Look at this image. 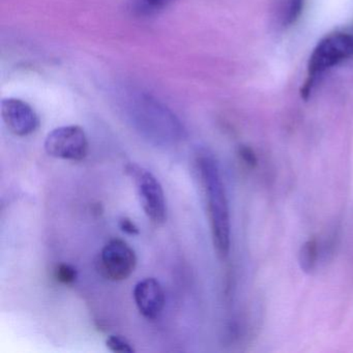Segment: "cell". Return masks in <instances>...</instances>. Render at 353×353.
I'll list each match as a JSON object with an SVG mask.
<instances>
[{
  "mask_svg": "<svg viewBox=\"0 0 353 353\" xmlns=\"http://www.w3.org/2000/svg\"><path fill=\"white\" fill-rule=\"evenodd\" d=\"M205 193L212 241L219 257L226 258L230 250V216L224 183L216 162L210 157L198 161Z\"/></svg>",
  "mask_w": 353,
  "mask_h": 353,
  "instance_id": "cell-1",
  "label": "cell"
},
{
  "mask_svg": "<svg viewBox=\"0 0 353 353\" xmlns=\"http://www.w3.org/2000/svg\"><path fill=\"white\" fill-rule=\"evenodd\" d=\"M352 57V34L336 32L320 41L310 57L309 65H307L309 79L301 90L303 98H307V94L311 92L317 76L321 75L330 68Z\"/></svg>",
  "mask_w": 353,
  "mask_h": 353,
  "instance_id": "cell-2",
  "label": "cell"
},
{
  "mask_svg": "<svg viewBox=\"0 0 353 353\" xmlns=\"http://www.w3.org/2000/svg\"><path fill=\"white\" fill-rule=\"evenodd\" d=\"M125 172L133 179L144 212L156 225L164 224L167 218L166 200L162 185L150 171L137 164H129Z\"/></svg>",
  "mask_w": 353,
  "mask_h": 353,
  "instance_id": "cell-3",
  "label": "cell"
},
{
  "mask_svg": "<svg viewBox=\"0 0 353 353\" xmlns=\"http://www.w3.org/2000/svg\"><path fill=\"white\" fill-rule=\"evenodd\" d=\"M45 150L53 158L82 161L88 152L85 132L78 125L57 128L47 135Z\"/></svg>",
  "mask_w": 353,
  "mask_h": 353,
  "instance_id": "cell-4",
  "label": "cell"
},
{
  "mask_svg": "<svg viewBox=\"0 0 353 353\" xmlns=\"http://www.w3.org/2000/svg\"><path fill=\"white\" fill-rule=\"evenodd\" d=\"M137 265L135 251L121 239L109 241L101 253V268L111 281H123L129 278Z\"/></svg>",
  "mask_w": 353,
  "mask_h": 353,
  "instance_id": "cell-5",
  "label": "cell"
},
{
  "mask_svg": "<svg viewBox=\"0 0 353 353\" xmlns=\"http://www.w3.org/2000/svg\"><path fill=\"white\" fill-rule=\"evenodd\" d=\"M1 117L8 129L20 137L34 133L40 125V119L34 108L19 99H3Z\"/></svg>",
  "mask_w": 353,
  "mask_h": 353,
  "instance_id": "cell-6",
  "label": "cell"
},
{
  "mask_svg": "<svg viewBox=\"0 0 353 353\" xmlns=\"http://www.w3.org/2000/svg\"><path fill=\"white\" fill-rule=\"evenodd\" d=\"M134 299L140 313L148 319H157L165 305V293L162 285L154 278L144 279L134 288Z\"/></svg>",
  "mask_w": 353,
  "mask_h": 353,
  "instance_id": "cell-7",
  "label": "cell"
},
{
  "mask_svg": "<svg viewBox=\"0 0 353 353\" xmlns=\"http://www.w3.org/2000/svg\"><path fill=\"white\" fill-rule=\"evenodd\" d=\"M319 255V245L317 239H312L305 241L299 251V264L305 272H312L317 263Z\"/></svg>",
  "mask_w": 353,
  "mask_h": 353,
  "instance_id": "cell-8",
  "label": "cell"
},
{
  "mask_svg": "<svg viewBox=\"0 0 353 353\" xmlns=\"http://www.w3.org/2000/svg\"><path fill=\"white\" fill-rule=\"evenodd\" d=\"M173 0H134L136 11L142 15H152L166 8Z\"/></svg>",
  "mask_w": 353,
  "mask_h": 353,
  "instance_id": "cell-9",
  "label": "cell"
},
{
  "mask_svg": "<svg viewBox=\"0 0 353 353\" xmlns=\"http://www.w3.org/2000/svg\"><path fill=\"white\" fill-rule=\"evenodd\" d=\"M55 279L61 284L71 285L76 282L78 272L74 266L67 263H61L55 268Z\"/></svg>",
  "mask_w": 353,
  "mask_h": 353,
  "instance_id": "cell-10",
  "label": "cell"
},
{
  "mask_svg": "<svg viewBox=\"0 0 353 353\" xmlns=\"http://www.w3.org/2000/svg\"><path fill=\"white\" fill-rule=\"evenodd\" d=\"M106 346L112 352L132 353L135 351L127 339L121 336H117V334H113L107 339Z\"/></svg>",
  "mask_w": 353,
  "mask_h": 353,
  "instance_id": "cell-11",
  "label": "cell"
},
{
  "mask_svg": "<svg viewBox=\"0 0 353 353\" xmlns=\"http://www.w3.org/2000/svg\"><path fill=\"white\" fill-rule=\"evenodd\" d=\"M303 3H305V0H289L286 13L283 18V23L285 26H291L299 19L301 12H303Z\"/></svg>",
  "mask_w": 353,
  "mask_h": 353,
  "instance_id": "cell-12",
  "label": "cell"
},
{
  "mask_svg": "<svg viewBox=\"0 0 353 353\" xmlns=\"http://www.w3.org/2000/svg\"><path fill=\"white\" fill-rule=\"evenodd\" d=\"M239 154L247 166L254 168L257 165V157H256L254 150L249 146H241L239 150Z\"/></svg>",
  "mask_w": 353,
  "mask_h": 353,
  "instance_id": "cell-13",
  "label": "cell"
},
{
  "mask_svg": "<svg viewBox=\"0 0 353 353\" xmlns=\"http://www.w3.org/2000/svg\"><path fill=\"white\" fill-rule=\"evenodd\" d=\"M119 227L123 232L127 233L129 235H137L139 234V228L137 225L129 218H123L119 221Z\"/></svg>",
  "mask_w": 353,
  "mask_h": 353,
  "instance_id": "cell-14",
  "label": "cell"
}]
</instances>
